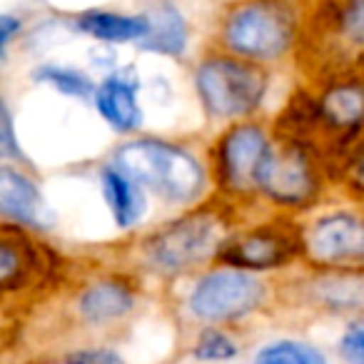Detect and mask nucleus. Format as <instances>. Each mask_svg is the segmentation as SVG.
<instances>
[{
    "label": "nucleus",
    "instance_id": "obj_1",
    "mask_svg": "<svg viewBox=\"0 0 364 364\" xmlns=\"http://www.w3.org/2000/svg\"><path fill=\"white\" fill-rule=\"evenodd\" d=\"M112 165L140 185L145 193L170 205L193 203L203 193V167L182 147L165 140H130L112 155Z\"/></svg>",
    "mask_w": 364,
    "mask_h": 364
},
{
    "label": "nucleus",
    "instance_id": "obj_26",
    "mask_svg": "<svg viewBox=\"0 0 364 364\" xmlns=\"http://www.w3.org/2000/svg\"><path fill=\"white\" fill-rule=\"evenodd\" d=\"M357 175L364 182V142L359 145V155H357Z\"/></svg>",
    "mask_w": 364,
    "mask_h": 364
},
{
    "label": "nucleus",
    "instance_id": "obj_10",
    "mask_svg": "<svg viewBox=\"0 0 364 364\" xmlns=\"http://www.w3.org/2000/svg\"><path fill=\"white\" fill-rule=\"evenodd\" d=\"M137 80L125 73L105 77L95 90V110L115 132H132L140 127L142 110L137 105Z\"/></svg>",
    "mask_w": 364,
    "mask_h": 364
},
{
    "label": "nucleus",
    "instance_id": "obj_13",
    "mask_svg": "<svg viewBox=\"0 0 364 364\" xmlns=\"http://www.w3.org/2000/svg\"><path fill=\"white\" fill-rule=\"evenodd\" d=\"M43 208L38 185L21 170L3 165L0 170V213L3 218L18 225H36Z\"/></svg>",
    "mask_w": 364,
    "mask_h": 364
},
{
    "label": "nucleus",
    "instance_id": "obj_21",
    "mask_svg": "<svg viewBox=\"0 0 364 364\" xmlns=\"http://www.w3.org/2000/svg\"><path fill=\"white\" fill-rule=\"evenodd\" d=\"M193 354L200 362H228V359L237 357V344L220 329H208L200 334Z\"/></svg>",
    "mask_w": 364,
    "mask_h": 364
},
{
    "label": "nucleus",
    "instance_id": "obj_25",
    "mask_svg": "<svg viewBox=\"0 0 364 364\" xmlns=\"http://www.w3.org/2000/svg\"><path fill=\"white\" fill-rule=\"evenodd\" d=\"M16 31H21V21H16V18H11V16L0 18V46H3V50L11 46V38Z\"/></svg>",
    "mask_w": 364,
    "mask_h": 364
},
{
    "label": "nucleus",
    "instance_id": "obj_2",
    "mask_svg": "<svg viewBox=\"0 0 364 364\" xmlns=\"http://www.w3.org/2000/svg\"><path fill=\"white\" fill-rule=\"evenodd\" d=\"M297 26V13L284 0H242L225 16L220 38L225 53L272 63L292 50Z\"/></svg>",
    "mask_w": 364,
    "mask_h": 364
},
{
    "label": "nucleus",
    "instance_id": "obj_19",
    "mask_svg": "<svg viewBox=\"0 0 364 364\" xmlns=\"http://www.w3.org/2000/svg\"><path fill=\"white\" fill-rule=\"evenodd\" d=\"M33 269V255L28 250V240L11 237L8 235V228L3 232V240H0V282H3V289H13L16 284H21V277H26Z\"/></svg>",
    "mask_w": 364,
    "mask_h": 364
},
{
    "label": "nucleus",
    "instance_id": "obj_15",
    "mask_svg": "<svg viewBox=\"0 0 364 364\" xmlns=\"http://www.w3.org/2000/svg\"><path fill=\"white\" fill-rule=\"evenodd\" d=\"M135 304V297L130 294V289L120 282H97L92 287H87L80 294V314L87 322L105 324L112 319L125 317Z\"/></svg>",
    "mask_w": 364,
    "mask_h": 364
},
{
    "label": "nucleus",
    "instance_id": "obj_12",
    "mask_svg": "<svg viewBox=\"0 0 364 364\" xmlns=\"http://www.w3.org/2000/svg\"><path fill=\"white\" fill-rule=\"evenodd\" d=\"M314 112L327 130H357L359 125H364V85L362 82H337L319 97Z\"/></svg>",
    "mask_w": 364,
    "mask_h": 364
},
{
    "label": "nucleus",
    "instance_id": "obj_20",
    "mask_svg": "<svg viewBox=\"0 0 364 364\" xmlns=\"http://www.w3.org/2000/svg\"><path fill=\"white\" fill-rule=\"evenodd\" d=\"M36 80L48 82L55 90L65 92L73 97H95L97 85L80 70H73V68H60V65H43L36 70Z\"/></svg>",
    "mask_w": 364,
    "mask_h": 364
},
{
    "label": "nucleus",
    "instance_id": "obj_4",
    "mask_svg": "<svg viewBox=\"0 0 364 364\" xmlns=\"http://www.w3.org/2000/svg\"><path fill=\"white\" fill-rule=\"evenodd\" d=\"M223 242V225L210 215H195L170 223L147 240V259L162 272H182L218 257Z\"/></svg>",
    "mask_w": 364,
    "mask_h": 364
},
{
    "label": "nucleus",
    "instance_id": "obj_18",
    "mask_svg": "<svg viewBox=\"0 0 364 364\" xmlns=\"http://www.w3.org/2000/svg\"><path fill=\"white\" fill-rule=\"evenodd\" d=\"M255 364H327L319 347L302 339H277L255 354Z\"/></svg>",
    "mask_w": 364,
    "mask_h": 364
},
{
    "label": "nucleus",
    "instance_id": "obj_5",
    "mask_svg": "<svg viewBox=\"0 0 364 364\" xmlns=\"http://www.w3.org/2000/svg\"><path fill=\"white\" fill-rule=\"evenodd\" d=\"M264 297L262 279L247 269L228 267L203 274L190 292L188 307L203 322H232L257 309Z\"/></svg>",
    "mask_w": 364,
    "mask_h": 364
},
{
    "label": "nucleus",
    "instance_id": "obj_7",
    "mask_svg": "<svg viewBox=\"0 0 364 364\" xmlns=\"http://www.w3.org/2000/svg\"><path fill=\"white\" fill-rule=\"evenodd\" d=\"M272 142L264 130L252 122L230 127L218 145V180L232 193L257 190V177Z\"/></svg>",
    "mask_w": 364,
    "mask_h": 364
},
{
    "label": "nucleus",
    "instance_id": "obj_11",
    "mask_svg": "<svg viewBox=\"0 0 364 364\" xmlns=\"http://www.w3.org/2000/svg\"><path fill=\"white\" fill-rule=\"evenodd\" d=\"M100 185H102V195H105V203H107V208H110L112 220H115L117 228L127 230L145 218V213H147L145 190H142L130 175H125L120 167H115V165L102 167Z\"/></svg>",
    "mask_w": 364,
    "mask_h": 364
},
{
    "label": "nucleus",
    "instance_id": "obj_9",
    "mask_svg": "<svg viewBox=\"0 0 364 364\" xmlns=\"http://www.w3.org/2000/svg\"><path fill=\"white\" fill-rule=\"evenodd\" d=\"M294 255V242L284 232L272 228L252 230V232L242 235V237L225 242V247L220 250L218 259H223L228 267L237 269H269L287 264V259Z\"/></svg>",
    "mask_w": 364,
    "mask_h": 364
},
{
    "label": "nucleus",
    "instance_id": "obj_17",
    "mask_svg": "<svg viewBox=\"0 0 364 364\" xmlns=\"http://www.w3.org/2000/svg\"><path fill=\"white\" fill-rule=\"evenodd\" d=\"M332 36L339 55L364 63V0H344L332 16Z\"/></svg>",
    "mask_w": 364,
    "mask_h": 364
},
{
    "label": "nucleus",
    "instance_id": "obj_23",
    "mask_svg": "<svg viewBox=\"0 0 364 364\" xmlns=\"http://www.w3.org/2000/svg\"><path fill=\"white\" fill-rule=\"evenodd\" d=\"M68 364H122V359L110 349H82L70 354Z\"/></svg>",
    "mask_w": 364,
    "mask_h": 364
},
{
    "label": "nucleus",
    "instance_id": "obj_6",
    "mask_svg": "<svg viewBox=\"0 0 364 364\" xmlns=\"http://www.w3.org/2000/svg\"><path fill=\"white\" fill-rule=\"evenodd\" d=\"M257 190L277 205H307L319 190L317 170L307 150L299 142L272 145L259 170Z\"/></svg>",
    "mask_w": 364,
    "mask_h": 364
},
{
    "label": "nucleus",
    "instance_id": "obj_14",
    "mask_svg": "<svg viewBox=\"0 0 364 364\" xmlns=\"http://www.w3.org/2000/svg\"><path fill=\"white\" fill-rule=\"evenodd\" d=\"M77 28L100 43H142L150 33L147 16H120L107 11H90L77 18Z\"/></svg>",
    "mask_w": 364,
    "mask_h": 364
},
{
    "label": "nucleus",
    "instance_id": "obj_3",
    "mask_svg": "<svg viewBox=\"0 0 364 364\" xmlns=\"http://www.w3.org/2000/svg\"><path fill=\"white\" fill-rule=\"evenodd\" d=\"M195 85L210 115L220 120H237L262 105L267 73L259 63L245 60L232 53H218L200 63Z\"/></svg>",
    "mask_w": 364,
    "mask_h": 364
},
{
    "label": "nucleus",
    "instance_id": "obj_8",
    "mask_svg": "<svg viewBox=\"0 0 364 364\" xmlns=\"http://www.w3.org/2000/svg\"><path fill=\"white\" fill-rule=\"evenodd\" d=\"M304 250L319 264H362L364 218L354 213H332L314 220L304 235Z\"/></svg>",
    "mask_w": 364,
    "mask_h": 364
},
{
    "label": "nucleus",
    "instance_id": "obj_22",
    "mask_svg": "<svg viewBox=\"0 0 364 364\" xmlns=\"http://www.w3.org/2000/svg\"><path fill=\"white\" fill-rule=\"evenodd\" d=\"M339 352L349 364H364V322H354L344 329Z\"/></svg>",
    "mask_w": 364,
    "mask_h": 364
},
{
    "label": "nucleus",
    "instance_id": "obj_16",
    "mask_svg": "<svg viewBox=\"0 0 364 364\" xmlns=\"http://www.w3.org/2000/svg\"><path fill=\"white\" fill-rule=\"evenodd\" d=\"M147 21H150V33L140 43L145 50L162 55H180L185 50L188 28L175 6H157L152 13H147Z\"/></svg>",
    "mask_w": 364,
    "mask_h": 364
},
{
    "label": "nucleus",
    "instance_id": "obj_24",
    "mask_svg": "<svg viewBox=\"0 0 364 364\" xmlns=\"http://www.w3.org/2000/svg\"><path fill=\"white\" fill-rule=\"evenodd\" d=\"M0 150L3 155H18L21 157V150L16 147V140H13V120L8 107L3 105V120H0Z\"/></svg>",
    "mask_w": 364,
    "mask_h": 364
}]
</instances>
